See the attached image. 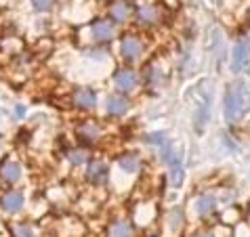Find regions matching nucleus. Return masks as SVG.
I'll return each mask as SVG.
<instances>
[{"label": "nucleus", "instance_id": "22", "mask_svg": "<svg viewBox=\"0 0 250 237\" xmlns=\"http://www.w3.org/2000/svg\"><path fill=\"white\" fill-rule=\"evenodd\" d=\"M23 114H25V109H23L21 105L15 107V116H17V118H23Z\"/></svg>", "mask_w": 250, "mask_h": 237}, {"label": "nucleus", "instance_id": "18", "mask_svg": "<svg viewBox=\"0 0 250 237\" xmlns=\"http://www.w3.org/2000/svg\"><path fill=\"white\" fill-rule=\"evenodd\" d=\"M80 135H82V138H88V141H93V138L97 137V135H99V130H97L95 126H91V124H84V126H82L80 128Z\"/></svg>", "mask_w": 250, "mask_h": 237}, {"label": "nucleus", "instance_id": "11", "mask_svg": "<svg viewBox=\"0 0 250 237\" xmlns=\"http://www.w3.org/2000/svg\"><path fill=\"white\" fill-rule=\"evenodd\" d=\"M118 164H120V168L124 172H137L139 166H141V159H139L137 153H126V156H122L118 159Z\"/></svg>", "mask_w": 250, "mask_h": 237}, {"label": "nucleus", "instance_id": "2", "mask_svg": "<svg viewBox=\"0 0 250 237\" xmlns=\"http://www.w3.org/2000/svg\"><path fill=\"white\" fill-rule=\"evenodd\" d=\"M120 51H122V55L126 59H139L141 57V53H143V44H141V40H139L137 36H126L122 40V44H120Z\"/></svg>", "mask_w": 250, "mask_h": 237}, {"label": "nucleus", "instance_id": "15", "mask_svg": "<svg viewBox=\"0 0 250 237\" xmlns=\"http://www.w3.org/2000/svg\"><path fill=\"white\" fill-rule=\"evenodd\" d=\"M112 17L114 19H118V21H124V19L128 17V6H126V2H114V6H112Z\"/></svg>", "mask_w": 250, "mask_h": 237}, {"label": "nucleus", "instance_id": "4", "mask_svg": "<svg viewBox=\"0 0 250 237\" xmlns=\"http://www.w3.org/2000/svg\"><path fill=\"white\" fill-rule=\"evenodd\" d=\"M0 206L4 208L6 212H19L23 208V195L19 191H9L0 198Z\"/></svg>", "mask_w": 250, "mask_h": 237}, {"label": "nucleus", "instance_id": "20", "mask_svg": "<svg viewBox=\"0 0 250 237\" xmlns=\"http://www.w3.org/2000/svg\"><path fill=\"white\" fill-rule=\"evenodd\" d=\"M147 141L154 143V145H160V147H164V145L168 143V138H166L162 132H156V135H149V137H147Z\"/></svg>", "mask_w": 250, "mask_h": 237}, {"label": "nucleus", "instance_id": "23", "mask_svg": "<svg viewBox=\"0 0 250 237\" xmlns=\"http://www.w3.org/2000/svg\"><path fill=\"white\" fill-rule=\"evenodd\" d=\"M196 237H210V235H204V233H200V235H196Z\"/></svg>", "mask_w": 250, "mask_h": 237}, {"label": "nucleus", "instance_id": "19", "mask_svg": "<svg viewBox=\"0 0 250 237\" xmlns=\"http://www.w3.org/2000/svg\"><path fill=\"white\" fill-rule=\"evenodd\" d=\"M32 6L36 11H51V6H53V0H32Z\"/></svg>", "mask_w": 250, "mask_h": 237}, {"label": "nucleus", "instance_id": "13", "mask_svg": "<svg viewBox=\"0 0 250 237\" xmlns=\"http://www.w3.org/2000/svg\"><path fill=\"white\" fill-rule=\"evenodd\" d=\"M214 199L212 195H202V198L198 199V204H196V210L200 212V214H208L210 210H214Z\"/></svg>", "mask_w": 250, "mask_h": 237}, {"label": "nucleus", "instance_id": "12", "mask_svg": "<svg viewBox=\"0 0 250 237\" xmlns=\"http://www.w3.org/2000/svg\"><path fill=\"white\" fill-rule=\"evenodd\" d=\"M168 166H170L168 177H170L172 187H181V183H183V166H181V162H179V158H177V159H172Z\"/></svg>", "mask_w": 250, "mask_h": 237}, {"label": "nucleus", "instance_id": "10", "mask_svg": "<svg viewBox=\"0 0 250 237\" xmlns=\"http://www.w3.org/2000/svg\"><path fill=\"white\" fill-rule=\"evenodd\" d=\"M126 109H128V101L124 99V97L112 95V97L107 99V111H109L112 116H122Z\"/></svg>", "mask_w": 250, "mask_h": 237}, {"label": "nucleus", "instance_id": "9", "mask_svg": "<svg viewBox=\"0 0 250 237\" xmlns=\"http://www.w3.org/2000/svg\"><path fill=\"white\" fill-rule=\"evenodd\" d=\"M74 103L78 107H84V109H91L95 105V95H93V90H88V88H78L74 93Z\"/></svg>", "mask_w": 250, "mask_h": 237}, {"label": "nucleus", "instance_id": "21", "mask_svg": "<svg viewBox=\"0 0 250 237\" xmlns=\"http://www.w3.org/2000/svg\"><path fill=\"white\" fill-rule=\"evenodd\" d=\"M15 237H34V235H32V229H30V227L17 225V227H15Z\"/></svg>", "mask_w": 250, "mask_h": 237}, {"label": "nucleus", "instance_id": "8", "mask_svg": "<svg viewBox=\"0 0 250 237\" xmlns=\"http://www.w3.org/2000/svg\"><path fill=\"white\" fill-rule=\"evenodd\" d=\"M93 36L97 40H109L114 36V23L107 21V19H99V21L93 23Z\"/></svg>", "mask_w": 250, "mask_h": 237}, {"label": "nucleus", "instance_id": "16", "mask_svg": "<svg viewBox=\"0 0 250 237\" xmlns=\"http://www.w3.org/2000/svg\"><path fill=\"white\" fill-rule=\"evenodd\" d=\"M109 237H130V227L126 222H116L109 229Z\"/></svg>", "mask_w": 250, "mask_h": 237}, {"label": "nucleus", "instance_id": "3", "mask_svg": "<svg viewBox=\"0 0 250 237\" xmlns=\"http://www.w3.org/2000/svg\"><path fill=\"white\" fill-rule=\"evenodd\" d=\"M139 82V76L133 72V69H120V72L114 74V84L120 90H130L135 88Z\"/></svg>", "mask_w": 250, "mask_h": 237}, {"label": "nucleus", "instance_id": "7", "mask_svg": "<svg viewBox=\"0 0 250 237\" xmlns=\"http://www.w3.org/2000/svg\"><path fill=\"white\" fill-rule=\"evenodd\" d=\"M19 177H21V166L17 162H4L0 166V178L6 183H17Z\"/></svg>", "mask_w": 250, "mask_h": 237}, {"label": "nucleus", "instance_id": "1", "mask_svg": "<svg viewBox=\"0 0 250 237\" xmlns=\"http://www.w3.org/2000/svg\"><path fill=\"white\" fill-rule=\"evenodd\" d=\"M244 109H246L244 86H242V82H238V84H231L227 88V95H225V118L229 122H235V120H240L242 118Z\"/></svg>", "mask_w": 250, "mask_h": 237}, {"label": "nucleus", "instance_id": "14", "mask_svg": "<svg viewBox=\"0 0 250 237\" xmlns=\"http://www.w3.org/2000/svg\"><path fill=\"white\" fill-rule=\"evenodd\" d=\"M139 19L145 23H151V21H156L158 19V11H156V6H149V4H145L139 9Z\"/></svg>", "mask_w": 250, "mask_h": 237}, {"label": "nucleus", "instance_id": "17", "mask_svg": "<svg viewBox=\"0 0 250 237\" xmlns=\"http://www.w3.org/2000/svg\"><path fill=\"white\" fill-rule=\"evenodd\" d=\"M86 156H88V153L84 149H74V151L67 153V158H69V162H72V164H84Z\"/></svg>", "mask_w": 250, "mask_h": 237}, {"label": "nucleus", "instance_id": "6", "mask_svg": "<svg viewBox=\"0 0 250 237\" xmlns=\"http://www.w3.org/2000/svg\"><path fill=\"white\" fill-rule=\"evenodd\" d=\"M86 178L91 180V183H95V185L105 183V178H107V166L103 164V162H93L91 166H88V170H86Z\"/></svg>", "mask_w": 250, "mask_h": 237}, {"label": "nucleus", "instance_id": "5", "mask_svg": "<svg viewBox=\"0 0 250 237\" xmlns=\"http://www.w3.org/2000/svg\"><path fill=\"white\" fill-rule=\"evenodd\" d=\"M248 57H250V42L242 40V42L235 44V51H233V72H240L246 65Z\"/></svg>", "mask_w": 250, "mask_h": 237}]
</instances>
